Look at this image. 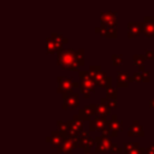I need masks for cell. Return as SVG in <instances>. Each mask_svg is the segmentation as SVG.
<instances>
[{
  "instance_id": "6da1fadb",
  "label": "cell",
  "mask_w": 154,
  "mask_h": 154,
  "mask_svg": "<svg viewBox=\"0 0 154 154\" xmlns=\"http://www.w3.org/2000/svg\"><path fill=\"white\" fill-rule=\"evenodd\" d=\"M58 64L70 69V70H77L79 65H83V51H59L58 53Z\"/></svg>"
},
{
  "instance_id": "7a4b0ae2",
  "label": "cell",
  "mask_w": 154,
  "mask_h": 154,
  "mask_svg": "<svg viewBox=\"0 0 154 154\" xmlns=\"http://www.w3.org/2000/svg\"><path fill=\"white\" fill-rule=\"evenodd\" d=\"M79 77L82 83V94L84 95V97H89V94L94 90L95 83L91 79V76L85 71H79Z\"/></svg>"
},
{
  "instance_id": "3957f363",
  "label": "cell",
  "mask_w": 154,
  "mask_h": 154,
  "mask_svg": "<svg viewBox=\"0 0 154 154\" xmlns=\"http://www.w3.org/2000/svg\"><path fill=\"white\" fill-rule=\"evenodd\" d=\"M58 82H59V88H58V90H59V91L63 90L64 94H65L66 91H71V89H72L73 87H77V85H78L77 82L72 81L71 78H69V77H66V76H60V77L58 78Z\"/></svg>"
},
{
  "instance_id": "277c9868",
  "label": "cell",
  "mask_w": 154,
  "mask_h": 154,
  "mask_svg": "<svg viewBox=\"0 0 154 154\" xmlns=\"http://www.w3.org/2000/svg\"><path fill=\"white\" fill-rule=\"evenodd\" d=\"M64 108H73L77 106L78 102V95L76 93H71L70 94H64Z\"/></svg>"
},
{
  "instance_id": "5b68a950",
  "label": "cell",
  "mask_w": 154,
  "mask_h": 154,
  "mask_svg": "<svg viewBox=\"0 0 154 154\" xmlns=\"http://www.w3.org/2000/svg\"><path fill=\"white\" fill-rule=\"evenodd\" d=\"M96 152H107V150H111V147H112V143L108 141V138L106 136H102V137H97L96 138Z\"/></svg>"
},
{
  "instance_id": "8992f818",
  "label": "cell",
  "mask_w": 154,
  "mask_h": 154,
  "mask_svg": "<svg viewBox=\"0 0 154 154\" xmlns=\"http://www.w3.org/2000/svg\"><path fill=\"white\" fill-rule=\"evenodd\" d=\"M101 18H102V23L105 25H107L108 28H112L116 25V12H106V13H102L101 14Z\"/></svg>"
},
{
  "instance_id": "52a82bcc",
  "label": "cell",
  "mask_w": 154,
  "mask_h": 154,
  "mask_svg": "<svg viewBox=\"0 0 154 154\" xmlns=\"http://www.w3.org/2000/svg\"><path fill=\"white\" fill-rule=\"evenodd\" d=\"M94 113H96V106L95 105H87L79 111V116L83 119H89L90 116H93Z\"/></svg>"
},
{
  "instance_id": "ba28073f",
  "label": "cell",
  "mask_w": 154,
  "mask_h": 154,
  "mask_svg": "<svg viewBox=\"0 0 154 154\" xmlns=\"http://www.w3.org/2000/svg\"><path fill=\"white\" fill-rule=\"evenodd\" d=\"M106 125H107V123H106V120H105L103 117H96L95 119H93L90 122V130H93V131L100 130V129H102Z\"/></svg>"
},
{
  "instance_id": "9c48e42d",
  "label": "cell",
  "mask_w": 154,
  "mask_h": 154,
  "mask_svg": "<svg viewBox=\"0 0 154 154\" xmlns=\"http://www.w3.org/2000/svg\"><path fill=\"white\" fill-rule=\"evenodd\" d=\"M108 126H109V129L112 130V136H116L117 132H118L119 130H122V122H119V120L117 119V117L113 116V117H112V120H111V123H109Z\"/></svg>"
},
{
  "instance_id": "30bf717a",
  "label": "cell",
  "mask_w": 154,
  "mask_h": 154,
  "mask_svg": "<svg viewBox=\"0 0 154 154\" xmlns=\"http://www.w3.org/2000/svg\"><path fill=\"white\" fill-rule=\"evenodd\" d=\"M148 20H149V23H147L144 25L143 30H144V32L147 35L152 36V35H154V17H149V18L146 17V22H148Z\"/></svg>"
},
{
  "instance_id": "8fae6325",
  "label": "cell",
  "mask_w": 154,
  "mask_h": 154,
  "mask_svg": "<svg viewBox=\"0 0 154 154\" xmlns=\"http://www.w3.org/2000/svg\"><path fill=\"white\" fill-rule=\"evenodd\" d=\"M129 81H130V77L125 71L118 72V85L119 87H126Z\"/></svg>"
},
{
  "instance_id": "7c38bea8",
  "label": "cell",
  "mask_w": 154,
  "mask_h": 154,
  "mask_svg": "<svg viewBox=\"0 0 154 154\" xmlns=\"http://www.w3.org/2000/svg\"><path fill=\"white\" fill-rule=\"evenodd\" d=\"M129 136H143V130L137 124V122H135L134 125H131V128L129 129Z\"/></svg>"
},
{
  "instance_id": "4fadbf2b",
  "label": "cell",
  "mask_w": 154,
  "mask_h": 154,
  "mask_svg": "<svg viewBox=\"0 0 154 154\" xmlns=\"http://www.w3.org/2000/svg\"><path fill=\"white\" fill-rule=\"evenodd\" d=\"M79 143H81V146H82V147H84V148H85V150H87L89 147H91V146H93V138H91L88 134H82V138H81Z\"/></svg>"
},
{
  "instance_id": "5bb4252c",
  "label": "cell",
  "mask_w": 154,
  "mask_h": 154,
  "mask_svg": "<svg viewBox=\"0 0 154 154\" xmlns=\"http://www.w3.org/2000/svg\"><path fill=\"white\" fill-rule=\"evenodd\" d=\"M142 24L138 23H129V36H135L141 31Z\"/></svg>"
},
{
  "instance_id": "9a60e30c",
  "label": "cell",
  "mask_w": 154,
  "mask_h": 154,
  "mask_svg": "<svg viewBox=\"0 0 154 154\" xmlns=\"http://www.w3.org/2000/svg\"><path fill=\"white\" fill-rule=\"evenodd\" d=\"M96 113H99V114H101L102 117H105V116H107L108 114V107L106 106V105H99V106H96ZM100 116V117H101Z\"/></svg>"
},
{
  "instance_id": "2e32d148",
  "label": "cell",
  "mask_w": 154,
  "mask_h": 154,
  "mask_svg": "<svg viewBox=\"0 0 154 154\" xmlns=\"http://www.w3.org/2000/svg\"><path fill=\"white\" fill-rule=\"evenodd\" d=\"M60 46L57 43V42H54L52 38H48L47 40V51L48 52H53L54 49H57V48H59Z\"/></svg>"
},
{
  "instance_id": "e0dca14e",
  "label": "cell",
  "mask_w": 154,
  "mask_h": 154,
  "mask_svg": "<svg viewBox=\"0 0 154 154\" xmlns=\"http://www.w3.org/2000/svg\"><path fill=\"white\" fill-rule=\"evenodd\" d=\"M144 61V55H138V54H135L134 55V63L136 65H141L142 66V63Z\"/></svg>"
},
{
  "instance_id": "ac0fdd59",
  "label": "cell",
  "mask_w": 154,
  "mask_h": 154,
  "mask_svg": "<svg viewBox=\"0 0 154 154\" xmlns=\"http://www.w3.org/2000/svg\"><path fill=\"white\" fill-rule=\"evenodd\" d=\"M101 102H107V105H106V106H107L108 108H114V107H116V105H117V101H116L114 99H112V100H111V99H108V100L102 99V100H101Z\"/></svg>"
},
{
  "instance_id": "d6986e66",
  "label": "cell",
  "mask_w": 154,
  "mask_h": 154,
  "mask_svg": "<svg viewBox=\"0 0 154 154\" xmlns=\"http://www.w3.org/2000/svg\"><path fill=\"white\" fill-rule=\"evenodd\" d=\"M122 58H123V57L119 55V54H113V55H112V63H113V65H119V64L123 61Z\"/></svg>"
},
{
  "instance_id": "ffe728a7",
  "label": "cell",
  "mask_w": 154,
  "mask_h": 154,
  "mask_svg": "<svg viewBox=\"0 0 154 154\" xmlns=\"http://www.w3.org/2000/svg\"><path fill=\"white\" fill-rule=\"evenodd\" d=\"M107 95H108V97H109V99H111V97H112V99H114V97L117 96V91H116L112 87H108V88H107Z\"/></svg>"
},
{
  "instance_id": "44dd1931",
  "label": "cell",
  "mask_w": 154,
  "mask_h": 154,
  "mask_svg": "<svg viewBox=\"0 0 154 154\" xmlns=\"http://www.w3.org/2000/svg\"><path fill=\"white\" fill-rule=\"evenodd\" d=\"M146 54H147V55H150V59H154V53H153V51H150V52H149V51H147V52H146Z\"/></svg>"
},
{
  "instance_id": "7402d4cb",
  "label": "cell",
  "mask_w": 154,
  "mask_h": 154,
  "mask_svg": "<svg viewBox=\"0 0 154 154\" xmlns=\"http://www.w3.org/2000/svg\"><path fill=\"white\" fill-rule=\"evenodd\" d=\"M146 154H153V153H152L150 150H147V153H146Z\"/></svg>"
}]
</instances>
